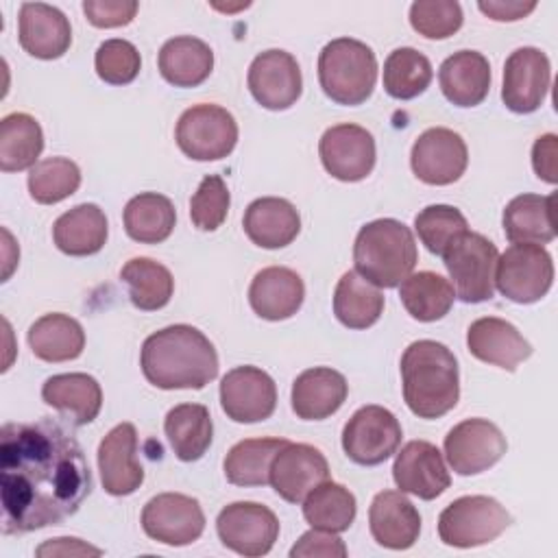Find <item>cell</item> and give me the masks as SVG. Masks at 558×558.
<instances>
[{
  "label": "cell",
  "instance_id": "6da1fadb",
  "mask_svg": "<svg viewBox=\"0 0 558 558\" xmlns=\"http://www.w3.org/2000/svg\"><path fill=\"white\" fill-rule=\"evenodd\" d=\"M94 480L83 447L63 423H4L0 429L2 532L26 534L78 512Z\"/></svg>",
  "mask_w": 558,
  "mask_h": 558
},
{
  "label": "cell",
  "instance_id": "7a4b0ae2",
  "mask_svg": "<svg viewBox=\"0 0 558 558\" xmlns=\"http://www.w3.org/2000/svg\"><path fill=\"white\" fill-rule=\"evenodd\" d=\"M140 366L155 388L201 390L218 375V353L201 329L179 323L144 340Z\"/></svg>",
  "mask_w": 558,
  "mask_h": 558
},
{
  "label": "cell",
  "instance_id": "3957f363",
  "mask_svg": "<svg viewBox=\"0 0 558 558\" xmlns=\"http://www.w3.org/2000/svg\"><path fill=\"white\" fill-rule=\"evenodd\" d=\"M403 399L418 418H440L460 399V371L451 349L436 340H414L401 355Z\"/></svg>",
  "mask_w": 558,
  "mask_h": 558
},
{
  "label": "cell",
  "instance_id": "277c9868",
  "mask_svg": "<svg viewBox=\"0 0 558 558\" xmlns=\"http://www.w3.org/2000/svg\"><path fill=\"white\" fill-rule=\"evenodd\" d=\"M416 259L414 233L401 220L377 218L366 222L355 235V272L377 288H397L412 275Z\"/></svg>",
  "mask_w": 558,
  "mask_h": 558
},
{
  "label": "cell",
  "instance_id": "5b68a950",
  "mask_svg": "<svg viewBox=\"0 0 558 558\" xmlns=\"http://www.w3.org/2000/svg\"><path fill=\"white\" fill-rule=\"evenodd\" d=\"M318 83L325 96L338 105L366 102L377 83L373 48L353 37L331 39L318 54Z\"/></svg>",
  "mask_w": 558,
  "mask_h": 558
},
{
  "label": "cell",
  "instance_id": "8992f818",
  "mask_svg": "<svg viewBox=\"0 0 558 558\" xmlns=\"http://www.w3.org/2000/svg\"><path fill=\"white\" fill-rule=\"evenodd\" d=\"M440 257L449 272V283L462 303H484L493 299L499 253L488 238L475 231H464Z\"/></svg>",
  "mask_w": 558,
  "mask_h": 558
},
{
  "label": "cell",
  "instance_id": "52a82bcc",
  "mask_svg": "<svg viewBox=\"0 0 558 558\" xmlns=\"http://www.w3.org/2000/svg\"><path fill=\"white\" fill-rule=\"evenodd\" d=\"M512 523L510 512L488 495L453 499L438 517V536L449 547H480L495 541Z\"/></svg>",
  "mask_w": 558,
  "mask_h": 558
},
{
  "label": "cell",
  "instance_id": "ba28073f",
  "mask_svg": "<svg viewBox=\"0 0 558 558\" xmlns=\"http://www.w3.org/2000/svg\"><path fill=\"white\" fill-rule=\"evenodd\" d=\"M174 140L181 153L190 159L216 161L231 155V150L235 148L238 122L231 111L220 105H192L181 113Z\"/></svg>",
  "mask_w": 558,
  "mask_h": 558
},
{
  "label": "cell",
  "instance_id": "9c48e42d",
  "mask_svg": "<svg viewBox=\"0 0 558 558\" xmlns=\"http://www.w3.org/2000/svg\"><path fill=\"white\" fill-rule=\"evenodd\" d=\"M554 283V262L541 244H512L495 264V288L510 301H541Z\"/></svg>",
  "mask_w": 558,
  "mask_h": 558
},
{
  "label": "cell",
  "instance_id": "30bf717a",
  "mask_svg": "<svg viewBox=\"0 0 558 558\" xmlns=\"http://www.w3.org/2000/svg\"><path fill=\"white\" fill-rule=\"evenodd\" d=\"M401 423L384 405H362L351 414L342 429V449L347 458L362 466L386 462L401 442Z\"/></svg>",
  "mask_w": 558,
  "mask_h": 558
},
{
  "label": "cell",
  "instance_id": "8fae6325",
  "mask_svg": "<svg viewBox=\"0 0 558 558\" xmlns=\"http://www.w3.org/2000/svg\"><path fill=\"white\" fill-rule=\"evenodd\" d=\"M216 532L227 549L257 558L272 549L279 536V519L264 504L233 501L218 512Z\"/></svg>",
  "mask_w": 558,
  "mask_h": 558
},
{
  "label": "cell",
  "instance_id": "7c38bea8",
  "mask_svg": "<svg viewBox=\"0 0 558 558\" xmlns=\"http://www.w3.org/2000/svg\"><path fill=\"white\" fill-rule=\"evenodd\" d=\"M142 530L148 538L183 547L201 538L205 530V512L198 499L183 493H159L146 501L142 510Z\"/></svg>",
  "mask_w": 558,
  "mask_h": 558
},
{
  "label": "cell",
  "instance_id": "4fadbf2b",
  "mask_svg": "<svg viewBox=\"0 0 558 558\" xmlns=\"http://www.w3.org/2000/svg\"><path fill=\"white\" fill-rule=\"evenodd\" d=\"M506 449V436L488 418H464L445 436V456L458 475L488 471L504 458Z\"/></svg>",
  "mask_w": 558,
  "mask_h": 558
},
{
  "label": "cell",
  "instance_id": "5bb4252c",
  "mask_svg": "<svg viewBox=\"0 0 558 558\" xmlns=\"http://www.w3.org/2000/svg\"><path fill=\"white\" fill-rule=\"evenodd\" d=\"M469 163V150L460 133L434 126L423 131L410 150V166L418 181L427 185L456 183Z\"/></svg>",
  "mask_w": 558,
  "mask_h": 558
},
{
  "label": "cell",
  "instance_id": "9a60e30c",
  "mask_svg": "<svg viewBox=\"0 0 558 558\" xmlns=\"http://www.w3.org/2000/svg\"><path fill=\"white\" fill-rule=\"evenodd\" d=\"M318 155L323 168L338 181L355 183L366 179L375 168V140L360 124H336L329 126L320 142Z\"/></svg>",
  "mask_w": 558,
  "mask_h": 558
},
{
  "label": "cell",
  "instance_id": "2e32d148",
  "mask_svg": "<svg viewBox=\"0 0 558 558\" xmlns=\"http://www.w3.org/2000/svg\"><path fill=\"white\" fill-rule=\"evenodd\" d=\"M248 92L270 111L290 109L303 92V76L296 59L279 48L259 52L248 65Z\"/></svg>",
  "mask_w": 558,
  "mask_h": 558
},
{
  "label": "cell",
  "instance_id": "e0dca14e",
  "mask_svg": "<svg viewBox=\"0 0 558 558\" xmlns=\"http://www.w3.org/2000/svg\"><path fill=\"white\" fill-rule=\"evenodd\" d=\"M222 412L235 423H259L277 408V386L257 366H235L220 379Z\"/></svg>",
  "mask_w": 558,
  "mask_h": 558
},
{
  "label": "cell",
  "instance_id": "ac0fdd59",
  "mask_svg": "<svg viewBox=\"0 0 558 558\" xmlns=\"http://www.w3.org/2000/svg\"><path fill=\"white\" fill-rule=\"evenodd\" d=\"M329 480V464L323 451L307 442H286L270 462V486L288 504L303 499Z\"/></svg>",
  "mask_w": 558,
  "mask_h": 558
},
{
  "label": "cell",
  "instance_id": "d6986e66",
  "mask_svg": "<svg viewBox=\"0 0 558 558\" xmlns=\"http://www.w3.org/2000/svg\"><path fill=\"white\" fill-rule=\"evenodd\" d=\"M551 83V65L543 50L534 46L517 48L504 63L501 100L514 113L536 111Z\"/></svg>",
  "mask_w": 558,
  "mask_h": 558
},
{
  "label": "cell",
  "instance_id": "ffe728a7",
  "mask_svg": "<svg viewBox=\"0 0 558 558\" xmlns=\"http://www.w3.org/2000/svg\"><path fill=\"white\" fill-rule=\"evenodd\" d=\"M392 480L401 493L432 501L451 486L445 458L429 440H410L392 464Z\"/></svg>",
  "mask_w": 558,
  "mask_h": 558
},
{
  "label": "cell",
  "instance_id": "44dd1931",
  "mask_svg": "<svg viewBox=\"0 0 558 558\" xmlns=\"http://www.w3.org/2000/svg\"><path fill=\"white\" fill-rule=\"evenodd\" d=\"M98 471L102 488L113 497L135 493L144 482V466L137 460V432L133 423H118L98 445Z\"/></svg>",
  "mask_w": 558,
  "mask_h": 558
},
{
  "label": "cell",
  "instance_id": "7402d4cb",
  "mask_svg": "<svg viewBox=\"0 0 558 558\" xmlns=\"http://www.w3.org/2000/svg\"><path fill=\"white\" fill-rule=\"evenodd\" d=\"M20 46L35 59H59L72 44V28L63 11L46 2H24L17 15Z\"/></svg>",
  "mask_w": 558,
  "mask_h": 558
},
{
  "label": "cell",
  "instance_id": "603a6c76",
  "mask_svg": "<svg viewBox=\"0 0 558 558\" xmlns=\"http://www.w3.org/2000/svg\"><path fill=\"white\" fill-rule=\"evenodd\" d=\"M466 347L480 362L510 373L532 355V344L521 336V331L497 316H482L473 320L466 329Z\"/></svg>",
  "mask_w": 558,
  "mask_h": 558
},
{
  "label": "cell",
  "instance_id": "cb8c5ba5",
  "mask_svg": "<svg viewBox=\"0 0 558 558\" xmlns=\"http://www.w3.org/2000/svg\"><path fill=\"white\" fill-rule=\"evenodd\" d=\"M368 527L377 545L403 551L418 541L421 514L401 490H381L371 501Z\"/></svg>",
  "mask_w": 558,
  "mask_h": 558
},
{
  "label": "cell",
  "instance_id": "d4e9b609",
  "mask_svg": "<svg viewBox=\"0 0 558 558\" xmlns=\"http://www.w3.org/2000/svg\"><path fill=\"white\" fill-rule=\"evenodd\" d=\"M347 395L349 384L342 373L329 366H314L292 381V412L303 421H323L342 408Z\"/></svg>",
  "mask_w": 558,
  "mask_h": 558
},
{
  "label": "cell",
  "instance_id": "484cf974",
  "mask_svg": "<svg viewBox=\"0 0 558 558\" xmlns=\"http://www.w3.org/2000/svg\"><path fill=\"white\" fill-rule=\"evenodd\" d=\"M305 299L303 279L286 266L262 268L248 286V303L264 320H286L294 316Z\"/></svg>",
  "mask_w": 558,
  "mask_h": 558
},
{
  "label": "cell",
  "instance_id": "4316f807",
  "mask_svg": "<svg viewBox=\"0 0 558 558\" xmlns=\"http://www.w3.org/2000/svg\"><path fill=\"white\" fill-rule=\"evenodd\" d=\"M41 399L74 427L92 423L102 408V388L87 373H59L44 381Z\"/></svg>",
  "mask_w": 558,
  "mask_h": 558
},
{
  "label": "cell",
  "instance_id": "83f0119b",
  "mask_svg": "<svg viewBox=\"0 0 558 558\" xmlns=\"http://www.w3.org/2000/svg\"><path fill=\"white\" fill-rule=\"evenodd\" d=\"M442 96L456 107H477L490 89V63L477 50H458L440 63Z\"/></svg>",
  "mask_w": 558,
  "mask_h": 558
},
{
  "label": "cell",
  "instance_id": "f1b7e54d",
  "mask_svg": "<svg viewBox=\"0 0 558 558\" xmlns=\"http://www.w3.org/2000/svg\"><path fill=\"white\" fill-rule=\"evenodd\" d=\"M242 227L253 244L262 248H283L299 235L301 216L290 201L262 196L246 207Z\"/></svg>",
  "mask_w": 558,
  "mask_h": 558
},
{
  "label": "cell",
  "instance_id": "f546056e",
  "mask_svg": "<svg viewBox=\"0 0 558 558\" xmlns=\"http://www.w3.org/2000/svg\"><path fill=\"white\" fill-rule=\"evenodd\" d=\"M109 235L105 211L94 203H81L63 211L52 225V240L57 248L72 257H87L98 253Z\"/></svg>",
  "mask_w": 558,
  "mask_h": 558
},
{
  "label": "cell",
  "instance_id": "4dcf8cb0",
  "mask_svg": "<svg viewBox=\"0 0 558 558\" xmlns=\"http://www.w3.org/2000/svg\"><path fill=\"white\" fill-rule=\"evenodd\" d=\"M554 194H519L501 216L504 233L512 244H547L556 238Z\"/></svg>",
  "mask_w": 558,
  "mask_h": 558
},
{
  "label": "cell",
  "instance_id": "1f68e13d",
  "mask_svg": "<svg viewBox=\"0 0 558 558\" xmlns=\"http://www.w3.org/2000/svg\"><path fill=\"white\" fill-rule=\"evenodd\" d=\"M159 74L174 87H198L214 70L211 48L192 35L168 39L157 57Z\"/></svg>",
  "mask_w": 558,
  "mask_h": 558
},
{
  "label": "cell",
  "instance_id": "d6a6232c",
  "mask_svg": "<svg viewBox=\"0 0 558 558\" xmlns=\"http://www.w3.org/2000/svg\"><path fill=\"white\" fill-rule=\"evenodd\" d=\"M28 347L41 362H70L85 349L81 323L68 314H44L28 327Z\"/></svg>",
  "mask_w": 558,
  "mask_h": 558
},
{
  "label": "cell",
  "instance_id": "836d02e7",
  "mask_svg": "<svg viewBox=\"0 0 558 558\" xmlns=\"http://www.w3.org/2000/svg\"><path fill=\"white\" fill-rule=\"evenodd\" d=\"M163 432L179 460L196 462L214 438L211 414L203 403H179L166 414Z\"/></svg>",
  "mask_w": 558,
  "mask_h": 558
},
{
  "label": "cell",
  "instance_id": "e575fe53",
  "mask_svg": "<svg viewBox=\"0 0 558 558\" xmlns=\"http://www.w3.org/2000/svg\"><path fill=\"white\" fill-rule=\"evenodd\" d=\"M122 220L131 240L140 244H159L170 238L177 225V211L168 196L142 192L124 205Z\"/></svg>",
  "mask_w": 558,
  "mask_h": 558
},
{
  "label": "cell",
  "instance_id": "d590c367",
  "mask_svg": "<svg viewBox=\"0 0 558 558\" xmlns=\"http://www.w3.org/2000/svg\"><path fill=\"white\" fill-rule=\"evenodd\" d=\"M384 312V294L377 286L347 270L333 290V314L349 329H368Z\"/></svg>",
  "mask_w": 558,
  "mask_h": 558
},
{
  "label": "cell",
  "instance_id": "8d00e7d4",
  "mask_svg": "<svg viewBox=\"0 0 558 558\" xmlns=\"http://www.w3.org/2000/svg\"><path fill=\"white\" fill-rule=\"evenodd\" d=\"M44 150V131L39 122L22 111L9 113L0 120V170L22 172L31 170Z\"/></svg>",
  "mask_w": 558,
  "mask_h": 558
},
{
  "label": "cell",
  "instance_id": "74e56055",
  "mask_svg": "<svg viewBox=\"0 0 558 558\" xmlns=\"http://www.w3.org/2000/svg\"><path fill=\"white\" fill-rule=\"evenodd\" d=\"M399 299L408 314L418 323H434L449 314L456 292L449 279L438 272L421 270L399 283Z\"/></svg>",
  "mask_w": 558,
  "mask_h": 558
},
{
  "label": "cell",
  "instance_id": "f35d334b",
  "mask_svg": "<svg viewBox=\"0 0 558 558\" xmlns=\"http://www.w3.org/2000/svg\"><path fill=\"white\" fill-rule=\"evenodd\" d=\"M286 442V438H244L235 442L222 462L227 482L233 486L270 484V462Z\"/></svg>",
  "mask_w": 558,
  "mask_h": 558
},
{
  "label": "cell",
  "instance_id": "ab89813d",
  "mask_svg": "<svg viewBox=\"0 0 558 558\" xmlns=\"http://www.w3.org/2000/svg\"><path fill=\"white\" fill-rule=\"evenodd\" d=\"M120 279L129 288L131 303L142 312L166 307L174 292L172 272L150 257L129 259L120 270Z\"/></svg>",
  "mask_w": 558,
  "mask_h": 558
},
{
  "label": "cell",
  "instance_id": "60d3db41",
  "mask_svg": "<svg viewBox=\"0 0 558 558\" xmlns=\"http://www.w3.org/2000/svg\"><path fill=\"white\" fill-rule=\"evenodd\" d=\"M355 512V495L338 482L327 480L303 499V517L316 530L344 532L351 527Z\"/></svg>",
  "mask_w": 558,
  "mask_h": 558
},
{
  "label": "cell",
  "instance_id": "b9f144b4",
  "mask_svg": "<svg viewBox=\"0 0 558 558\" xmlns=\"http://www.w3.org/2000/svg\"><path fill=\"white\" fill-rule=\"evenodd\" d=\"M434 70L429 59L416 48H397L384 61V89L397 100L421 96L432 83Z\"/></svg>",
  "mask_w": 558,
  "mask_h": 558
},
{
  "label": "cell",
  "instance_id": "7bdbcfd3",
  "mask_svg": "<svg viewBox=\"0 0 558 558\" xmlns=\"http://www.w3.org/2000/svg\"><path fill=\"white\" fill-rule=\"evenodd\" d=\"M26 183L35 203L54 205L78 190L81 168L68 157H46L28 170Z\"/></svg>",
  "mask_w": 558,
  "mask_h": 558
},
{
  "label": "cell",
  "instance_id": "ee69618b",
  "mask_svg": "<svg viewBox=\"0 0 558 558\" xmlns=\"http://www.w3.org/2000/svg\"><path fill=\"white\" fill-rule=\"evenodd\" d=\"M414 229L425 248L434 255H442V251L464 231H469V222L458 207L451 205H427L414 216Z\"/></svg>",
  "mask_w": 558,
  "mask_h": 558
},
{
  "label": "cell",
  "instance_id": "f6af8a7d",
  "mask_svg": "<svg viewBox=\"0 0 558 558\" xmlns=\"http://www.w3.org/2000/svg\"><path fill=\"white\" fill-rule=\"evenodd\" d=\"M464 22L462 7L456 0H416L410 4V24L425 39H447Z\"/></svg>",
  "mask_w": 558,
  "mask_h": 558
},
{
  "label": "cell",
  "instance_id": "bcb514c9",
  "mask_svg": "<svg viewBox=\"0 0 558 558\" xmlns=\"http://www.w3.org/2000/svg\"><path fill=\"white\" fill-rule=\"evenodd\" d=\"M94 68L100 81L109 85H129L140 74L142 57L131 41L113 37L98 46L94 54Z\"/></svg>",
  "mask_w": 558,
  "mask_h": 558
},
{
  "label": "cell",
  "instance_id": "7dc6e473",
  "mask_svg": "<svg viewBox=\"0 0 558 558\" xmlns=\"http://www.w3.org/2000/svg\"><path fill=\"white\" fill-rule=\"evenodd\" d=\"M231 205L229 187L220 174H207L190 198L192 225L201 231H216L225 220Z\"/></svg>",
  "mask_w": 558,
  "mask_h": 558
},
{
  "label": "cell",
  "instance_id": "c3c4849f",
  "mask_svg": "<svg viewBox=\"0 0 558 558\" xmlns=\"http://www.w3.org/2000/svg\"><path fill=\"white\" fill-rule=\"evenodd\" d=\"M140 4L135 0H85L83 13L96 28H118L133 22Z\"/></svg>",
  "mask_w": 558,
  "mask_h": 558
},
{
  "label": "cell",
  "instance_id": "681fc988",
  "mask_svg": "<svg viewBox=\"0 0 558 558\" xmlns=\"http://www.w3.org/2000/svg\"><path fill=\"white\" fill-rule=\"evenodd\" d=\"M292 558H344L347 556V545L340 536H336V532H327V530H316L312 527L310 532L301 534V538L294 543V547L290 549Z\"/></svg>",
  "mask_w": 558,
  "mask_h": 558
},
{
  "label": "cell",
  "instance_id": "f907efd6",
  "mask_svg": "<svg viewBox=\"0 0 558 558\" xmlns=\"http://www.w3.org/2000/svg\"><path fill=\"white\" fill-rule=\"evenodd\" d=\"M532 168L545 183L554 185L558 181V137L554 133L536 137L532 146Z\"/></svg>",
  "mask_w": 558,
  "mask_h": 558
},
{
  "label": "cell",
  "instance_id": "816d5d0a",
  "mask_svg": "<svg viewBox=\"0 0 558 558\" xmlns=\"http://www.w3.org/2000/svg\"><path fill=\"white\" fill-rule=\"evenodd\" d=\"M477 9L495 22H517L530 15L536 9V2H521V0H488L477 2Z\"/></svg>",
  "mask_w": 558,
  "mask_h": 558
},
{
  "label": "cell",
  "instance_id": "f5cc1de1",
  "mask_svg": "<svg viewBox=\"0 0 558 558\" xmlns=\"http://www.w3.org/2000/svg\"><path fill=\"white\" fill-rule=\"evenodd\" d=\"M37 556H100L102 549L83 543L81 538H70V536H61V538H50L46 543H41L35 549Z\"/></svg>",
  "mask_w": 558,
  "mask_h": 558
}]
</instances>
